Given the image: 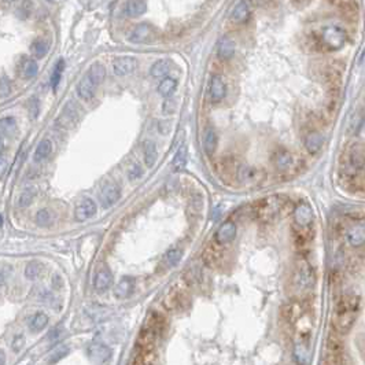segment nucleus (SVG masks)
<instances>
[{"instance_id": "1", "label": "nucleus", "mask_w": 365, "mask_h": 365, "mask_svg": "<svg viewBox=\"0 0 365 365\" xmlns=\"http://www.w3.org/2000/svg\"><path fill=\"white\" fill-rule=\"evenodd\" d=\"M360 309V298L356 294H344L335 305L334 312V330L339 335L350 332Z\"/></svg>"}, {"instance_id": "2", "label": "nucleus", "mask_w": 365, "mask_h": 365, "mask_svg": "<svg viewBox=\"0 0 365 365\" xmlns=\"http://www.w3.org/2000/svg\"><path fill=\"white\" fill-rule=\"evenodd\" d=\"M346 42V30L338 24L326 25L318 32V44L324 51H338Z\"/></svg>"}, {"instance_id": "3", "label": "nucleus", "mask_w": 365, "mask_h": 365, "mask_svg": "<svg viewBox=\"0 0 365 365\" xmlns=\"http://www.w3.org/2000/svg\"><path fill=\"white\" fill-rule=\"evenodd\" d=\"M320 365H344V344L339 334H331L326 340Z\"/></svg>"}, {"instance_id": "4", "label": "nucleus", "mask_w": 365, "mask_h": 365, "mask_svg": "<svg viewBox=\"0 0 365 365\" xmlns=\"http://www.w3.org/2000/svg\"><path fill=\"white\" fill-rule=\"evenodd\" d=\"M286 204V199L278 195L268 196L260 200L256 206V216L258 220L261 221H272L274 220L279 213L283 210Z\"/></svg>"}, {"instance_id": "5", "label": "nucleus", "mask_w": 365, "mask_h": 365, "mask_svg": "<svg viewBox=\"0 0 365 365\" xmlns=\"http://www.w3.org/2000/svg\"><path fill=\"white\" fill-rule=\"evenodd\" d=\"M314 282H316V274H314V270L312 268L310 264L306 261L298 262L296 272H294V278H292V284L296 290L301 292L309 291L313 288Z\"/></svg>"}, {"instance_id": "6", "label": "nucleus", "mask_w": 365, "mask_h": 365, "mask_svg": "<svg viewBox=\"0 0 365 365\" xmlns=\"http://www.w3.org/2000/svg\"><path fill=\"white\" fill-rule=\"evenodd\" d=\"M349 176H356L357 173L365 168V146L356 144L348 152V162H346Z\"/></svg>"}, {"instance_id": "7", "label": "nucleus", "mask_w": 365, "mask_h": 365, "mask_svg": "<svg viewBox=\"0 0 365 365\" xmlns=\"http://www.w3.org/2000/svg\"><path fill=\"white\" fill-rule=\"evenodd\" d=\"M274 168L279 170L280 173H292L296 172V168L300 165V161L298 158L291 154L290 151H278L274 156Z\"/></svg>"}, {"instance_id": "8", "label": "nucleus", "mask_w": 365, "mask_h": 365, "mask_svg": "<svg viewBox=\"0 0 365 365\" xmlns=\"http://www.w3.org/2000/svg\"><path fill=\"white\" fill-rule=\"evenodd\" d=\"M314 218L313 209L308 202H301L294 209V222L300 230H309Z\"/></svg>"}, {"instance_id": "9", "label": "nucleus", "mask_w": 365, "mask_h": 365, "mask_svg": "<svg viewBox=\"0 0 365 365\" xmlns=\"http://www.w3.org/2000/svg\"><path fill=\"white\" fill-rule=\"evenodd\" d=\"M98 204L96 202L91 198H84L80 204H77L74 212V218L78 222H84V221L90 220L96 214Z\"/></svg>"}, {"instance_id": "10", "label": "nucleus", "mask_w": 365, "mask_h": 365, "mask_svg": "<svg viewBox=\"0 0 365 365\" xmlns=\"http://www.w3.org/2000/svg\"><path fill=\"white\" fill-rule=\"evenodd\" d=\"M236 176L239 182L244 184H257L265 178V173H262L257 168H252L250 165H240L238 168Z\"/></svg>"}, {"instance_id": "11", "label": "nucleus", "mask_w": 365, "mask_h": 365, "mask_svg": "<svg viewBox=\"0 0 365 365\" xmlns=\"http://www.w3.org/2000/svg\"><path fill=\"white\" fill-rule=\"evenodd\" d=\"M154 34H156V30H154V28L151 26L150 24H140L130 32L128 38L129 42L136 44L148 43L150 40H152Z\"/></svg>"}, {"instance_id": "12", "label": "nucleus", "mask_w": 365, "mask_h": 365, "mask_svg": "<svg viewBox=\"0 0 365 365\" xmlns=\"http://www.w3.org/2000/svg\"><path fill=\"white\" fill-rule=\"evenodd\" d=\"M120 198H121V190L117 184L108 182V184L103 186L102 192H100V202H102L103 208L113 206L114 204L118 202Z\"/></svg>"}, {"instance_id": "13", "label": "nucleus", "mask_w": 365, "mask_h": 365, "mask_svg": "<svg viewBox=\"0 0 365 365\" xmlns=\"http://www.w3.org/2000/svg\"><path fill=\"white\" fill-rule=\"evenodd\" d=\"M346 240L350 246L361 247L365 244V224L364 222H354L346 231Z\"/></svg>"}, {"instance_id": "14", "label": "nucleus", "mask_w": 365, "mask_h": 365, "mask_svg": "<svg viewBox=\"0 0 365 365\" xmlns=\"http://www.w3.org/2000/svg\"><path fill=\"white\" fill-rule=\"evenodd\" d=\"M236 236V226L234 221H226L220 226V228L216 231L214 239L216 242L220 244H226V243L232 242Z\"/></svg>"}, {"instance_id": "15", "label": "nucleus", "mask_w": 365, "mask_h": 365, "mask_svg": "<svg viewBox=\"0 0 365 365\" xmlns=\"http://www.w3.org/2000/svg\"><path fill=\"white\" fill-rule=\"evenodd\" d=\"M134 69H136V60L132 56H118L113 62L114 74L118 77L130 74Z\"/></svg>"}, {"instance_id": "16", "label": "nucleus", "mask_w": 365, "mask_h": 365, "mask_svg": "<svg viewBox=\"0 0 365 365\" xmlns=\"http://www.w3.org/2000/svg\"><path fill=\"white\" fill-rule=\"evenodd\" d=\"M322 144H324V136L318 130H312L306 134L305 148L309 154L316 156L317 152L322 148Z\"/></svg>"}, {"instance_id": "17", "label": "nucleus", "mask_w": 365, "mask_h": 365, "mask_svg": "<svg viewBox=\"0 0 365 365\" xmlns=\"http://www.w3.org/2000/svg\"><path fill=\"white\" fill-rule=\"evenodd\" d=\"M95 91H96V84L92 81L90 76L86 74L80 80L78 86H77V95L82 100H90L95 95Z\"/></svg>"}, {"instance_id": "18", "label": "nucleus", "mask_w": 365, "mask_h": 365, "mask_svg": "<svg viewBox=\"0 0 365 365\" xmlns=\"http://www.w3.org/2000/svg\"><path fill=\"white\" fill-rule=\"evenodd\" d=\"M113 283V274L110 272V269L106 266H103L102 269H99L94 278V287L96 291H106Z\"/></svg>"}, {"instance_id": "19", "label": "nucleus", "mask_w": 365, "mask_h": 365, "mask_svg": "<svg viewBox=\"0 0 365 365\" xmlns=\"http://www.w3.org/2000/svg\"><path fill=\"white\" fill-rule=\"evenodd\" d=\"M226 95V86L220 76H213L210 81V99L213 102H220Z\"/></svg>"}, {"instance_id": "20", "label": "nucleus", "mask_w": 365, "mask_h": 365, "mask_svg": "<svg viewBox=\"0 0 365 365\" xmlns=\"http://www.w3.org/2000/svg\"><path fill=\"white\" fill-rule=\"evenodd\" d=\"M86 353H88V356L91 357L92 360L96 361V362H104V361H108L112 357L110 348L102 344H92L86 350Z\"/></svg>"}, {"instance_id": "21", "label": "nucleus", "mask_w": 365, "mask_h": 365, "mask_svg": "<svg viewBox=\"0 0 365 365\" xmlns=\"http://www.w3.org/2000/svg\"><path fill=\"white\" fill-rule=\"evenodd\" d=\"M134 280L132 278H129V276H125L122 279L120 280L118 284L116 286V288H114V296L120 298V300H122V298H128L130 294H132V291H134Z\"/></svg>"}, {"instance_id": "22", "label": "nucleus", "mask_w": 365, "mask_h": 365, "mask_svg": "<svg viewBox=\"0 0 365 365\" xmlns=\"http://www.w3.org/2000/svg\"><path fill=\"white\" fill-rule=\"evenodd\" d=\"M51 151H52V143H51V140L48 139H44L42 140L38 146L36 147V150H34V154H33V161L36 162V164H40V162H43L44 160H47L51 154Z\"/></svg>"}, {"instance_id": "23", "label": "nucleus", "mask_w": 365, "mask_h": 365, "mask_svg": "<svg viewBox=\"0 0 365 365\" xmlns=\"http://www.w3.org/2000/svg\"><path fill=\"white\" fill-rule=\"evenodd\" d=\"M78 118V113H77V108L74 106V103L70 100L64 108V113L60 114V122L64 125V126H69V125H73V124L77 121Z\"/></svg>"}, {"instance_id": "24", "label": "nucleus", "mask_w": 365, "mask_h": 365, "mask_svg": "<svg viewBox=\"0 0 365 365\" xmlns=\"http://www.w3.org/2000/svg\"><path fill=\"white\" fill-rule=\"evenodd\" d=\"M218 56L221 60H230L235 54V43L231 38H221L218 42V48H217Z\"/></svg>"}, {"instance_id": "25", "label": "nucleus", "mask_w": 365, "mask_h": 365, "mask_svg": "<svg viewBox=\"0 0 365 365\" xmlns=\"http://www.w3.org/2000/svg\"><path fill=\"white\" fill-rule=\"evenodd\" d=\"M202 144H204V150L206 154L212 156L217 148V134L213 128H208L204 130V139H202Z\"/></svg>"}, {"instance_id": "26", "label": "nucleus", "mask_w": 365, "mask_h": 365, "mask_svg": "<svg viewBox=\"0 0 365 365\" xmlns=\"http://www.w3.org/2000/svg\"><path fill=\"white\" fill-rule=\"evenodd\" d=\"M250 16V10H248V6H247L246 2H239L236 3V6L234 7L231 14V20L236 24H242V22H246Z\"/></svg>"}, {"instance_id": "27", "label": "nucleus", "mask_w": 365, "mask_h": 365, "mask_svg": "<svg viewBox=\"0 0 365 365\" xmlns=\"http://www.w3.org/2000/svg\"><path fill=\"white\" fill-rule=\"evenodd\" d=\"M186 165H187V147H186V144H182L178 147V150L176 151L174 158H173V172H182Z\"/></svg>"}, {"instance_id": "28", "label": "nucleus", "mask_w": 365, "mask_h": 365, "mask_svg": "<svg viewBox=\"0 0 365 365\" xmlns=\"http://www.w3.org/2000/svg\"><path fill=\"white\" fill-rule=\"evenodd\" d=\"M170 70V66H169V62L165 60H156V64L151 66L150 69V76L154 77V78H166L168 73Z\"/></svg>"}, {"instance_id": "29", "label": "nucleus", "mask_w": 365, "mask_h": 365, "mask_svg": "<svg viewBox=\"0 0 365 365\" xmlns=\"http://www.w3.org/2000/svg\"><path fill=\"white\" fill-rule=\"evenodd\" d=\"M47 324H48V316L46 313H42V312L36 313L29 320V328H30V331H33V332H38V331L44 330V328L47 327Z\"/></svg>"}, {"instance_id": "30", "label": "nucleus", "mask_w": 365, "mask_h": 365, "mask_svg": "<svg viewBox=\"0 0 365 365\" xmlns=\"http://www.w3.org/2000/svg\"><path fill=\"white\" fill-rule=\"evenodd\" d=\"M146 10H147V4H146V2H142V0H130L125 6V12L129 16H139L144 14Z\"/></svg>"}, {"instance_id": "31", "label": "nucleus", "mask_w": 365, "mask_h": 365, "mask_svg": "<svg viewBox=\"0 0 365 365\" xmlns=\"http://www.w3.org/2000/svg\"><path fill=\"white\" fill-rule=\"evenodd\" d=\"M86 74L90 76L92 78V81L99 86V84H102L103 80H104V77H106V69H104V66L102 64H99V62H95V64H91V68L88 70V73Z\"/></svg>"}, {"instance_id": "32", "label": "nucleus", "mask_w": 365, "mask_h": 365, "mask_svg": "<svg viewBox=\"0 0 365 365\" xmlns=\"http://www.w3.org/2000/svg\"><path fill=\"white\" fill-rule=\"evenodd\" d=\"M144 164L148 168L154 166L156 161V146L152 140H146L144 142Z\"/></svg>"}, {"instance_id": "33", "label": "nucleus", "mask_w": 365, "mask_h": 365, "mask_svg": "<svg viewBox=\"0 0 365 365\" xmlns=\"http://www.w3.org/2000/svg\"><path fill=\"white\" fill-rule=\"evenodd\" d=\"M43 264L38 262V261H30L25 268V278L29 280H38L43 274Z\"/></svg>"}, {"instance_id": "34", "label": "nucleus", "mask_w": 365, "mask_h": 365, "mask_svg": "<svg viewBox=\"0 0 365 365\" xmlns=\"http://www.w3.org/2000/svg\"><path fill=\"white\" fill-rule=\"evenodd\" d=\"M34 221H36V224L38 226H42V228H46V226H52V222H54V214L50 212L48 209H40L36 213L34 216Z\"/></svg>"}, {"instance_id": "35", "label": "nucleus", "mask_w": 365, "mask_h": 365, "mask_svg": "<svg viewBox=\"0 0 365 365\" xmlns=\"http://www.w3.org/2000/svg\"><path fill=\"white\" fill-rule=\"evenodd\" d=\"M176 86H178V81L172 78V77H166L160 82L158 86V94L162 95L164 98H168L172 95L174 90H176Z\"/></svg>"}, {"instance_id": "36", "label": "nucleus", "mask_w": 365, "mask_h": 365, "mask_svg": "<svg viewBox=\"0 0 365 365\" xmlns=\"http://www.w3.org/2000/svg\"><path fill=\"white\" fill-rule=\"evenodd\" d=\"M0 130L3 136H11L12 134H16V121L14 117H3L0 121Z\"/></svg>"}, {"instance_id": "37", "label": "nucleus", "mask_w": 365, "mask_h": 365, "mask_svg": "<svg viewBox=\"0 0 365 365\" xmlns=\"http://www.w3.org/2000/svg\"><path fill=\"white\" fill-rule=\"evenodd\" d=\"M294 356H296V360L298 364L306 365L308 360H309V349L304 342L296 344V350H294Z\"/></svg>"}, {"instance_id": "38", "label": "nucleus", "mask_w": 365, "mask_h": 365, "mask_svg": "<svg viewBox=\"0 0 365 365\" xmlns=\"http://www.w3.org/2000/svg\"><path fill=\"white\" fill-rule=\"evenodd\" d=\"M34 195H36V190H34V188L33 187L26 188V190L21 194L20 199H18V206H20L21 209H26V208H29V206L32 204L33 199H34Z\"/></svg>"}, {"instance_id": "39", "label": "nucleus", "mask_w": 365, "mask_h": 365, "mask_svg": "<svg viewBox=\"0 0 365 365\" xmlns=\"http://www.w3.org/2000/svg\"><path fill=\"white\" fill-rule=\"evenodd\" d=\"M48 50H50L48 42H46L44 38L36 40V42L32 44V52L36 58H43L44 55L48 52Z\"/></svg>"}, {"instance_id": "40", "label": "nucleus", "mask_w": 365, "mask_h": 365, "mask_svg": "<svg viewBox=\"0 0 365 365\" xmlns=\"http://www.w3.org/2000/svg\"><path fill=\"white\" fill-rule=\"evenodd\" d=\"M108 309H104L103 306H98V305H94V306H90L88 309H86V314L91 317L94 322H99V320H103L104 317L108 316Z\"/></svg>"}, {"instance_id": "41", "label": "nucleus", "mask_w": 365, "mask_h": 365, "mask_svg": "<svg viewBox=\"0 0 365 365\" xmlns=\"http://www.w3.org/2000/svg\"><path fill=\"white\" fill-rule=\"evenodd\" d=\"M22 73H24V77H25V78H33V77H36V74L38 73V62L33 60H28L24 64Z\"/></svg>"}, {"instance_id": "42", "label": "nucleus", "mask_w": 365, "mask_h": 365, "mask_svg": "<svg viewBox=\"0 0 365 365\" xmlns=\"http://www.w3.org/2000/svg\"><path fill=\"white\" fill-rule=\"evenodd\" d=\"M64 60H60L58 64H55L54 72H52V76H51V86H52L54 91L58 88V84H60V77H62V73H64Z\"/></svg>"}, {"instance_id": "43", "label": "nucleus", "mask_w": 365, "mask_h": 365, "mask_svg": "<svg viewBox=\"0 0 365 365\" xmlns=\"http://www.w3.org/2000/svg\"><path fill=\"white\" fill-rule=\"evenodd\" d=\"M182 258V252L180 248H170V250H168L166 252V256H165V260H166V262L170 265V266H176L180 264Z\"/></svg>"}, {"instance_id": "44", "label": "nucleus", "mask_w": 365, "mask_h": 365, "mask_svg": "<svg viewBox=\"0 0 365 365\" xmlns=\"http://www.w3.org/2000/svg\"><path fill=\"white\" fill-rule=\"evenodd\" d=\"M40 114V102L38 98H32L29 102V117L30 120H36Z\"/></svg>"}, {"instance_id": "45", "label": "nucleus", "mask_w": 365, "mask_h": 365, "mask_svg": "<svg viewBox=\"0 0 365 365\" xmlns=\"http://www.w3.org/2000/svg\"><path fill=\"white\" fill-rule=\"evenodd\" d=\"M364 121H365V116L362 113H357L353 116V118L350 121V128L353 130V134H356V132L362 126Z\"/></svg>"}, {"instance_id": "46", "label": "nucleus", "mask_w": 365, "mask_h": 365, "mask_svg": "<svg viewBox=\"0 0 365 365\" xmlns=\"http://www.w3.org/2000/svg\"><path fill=\"white\" fill-rule=\"evenodd\" d=\"M11 92V82L8 81V78L3 76L2 77V82H0V96L6 98L8 96V94Z\"/></svg>"}, {"instance_id": "47", "label": "nucleus", "mask_w": 365, "mask_h": 365, "mask_svg": "<svg viewBox=\"0 0 365 365\" xmlns=\"http://www.w3.org/2000/svg\"><path fill=\"white\" fill-rule=\"evenodd\" d=\"M68 353H69V348H60V349H58L56 352H54V353H52L51 358H50V362H51V364H54V362H58L60 358H64V356H68Z\"/></svg>"}, {"instance_id": "48", "label": "nucleus", "mask_w": 365, "mask_h": 365, "mask_svg": "<svg viewBox=\"0 0 365 365\" xmlns=\"http://www.w3.org/2000/svg\"><path fill=\"white\" fill-rule=\"evenodd\" d=\"M162 108H164V110H162L164 113L166 114L174 113V110H176V100L172 99V98H168V99H165L164 104H162Z\"/></svg>"}, {"instance_id": "49", "label": "nucleus", "mask_w": 365, "mask_h": 365, "mask_svg": "<svg viewBox=\"0 0 365 365\" xmlns=\"http://www.w3.org/2000/svg\"><path fill=\"white\" fill-rule=\"evenodd\" d=\"M356 344H357V349L360 352L362 360L365 361V335L357 336V339H356Z\"/></svg>"}, {"instance_id": "50", "label": "nucleus", "mask_w": 365, "mask_h": 365, "mask_svg": "<svg viewBox=\"0 0 365 365\" xmlns=\"http://www.w3.org/2000/svg\"><path fill=\"white\" fill-rule=\"evenodd\" d=\"M142 174H143V170H142V166H140L139 164H134V165H132V169H130V172H129V178H139Z\"/></svg>"}, {"instance_id": "51", "label": "nucleus", "mask_w": 365, "mask_h": 365, "mask_svg": "<svg viewBox=\"0 0 365 365\" xmlns=\"http://www.w3.org/2000/svg\"><path fill=\"white\" fill-rule=\"evenodd\" d=\"M22 346H24V336L22 335H18L14 338L12 340V349L16 350V352H20L22 349Z\"/></svg>"}, {"instance_id": "52", "label": "nucleus", "mask_w": 365, "mask_h": 365, "mask_svg": "<svg viewBox=\"0 0 365 365\" xmlns=\"http://www.w3.org/2000/svg\"><path fill=\"white\" fill-rule=\"evenodd\" d=\"M6 170H7V160H6V156H3L2 158V176H4Z\"/></svg>"}, {"instance_id": "53", "label": "nucleus", "mask_w": 365, "mask_h": 365, "mask_svg": "<svg viewBox=\"0 0 365 365\" xmlns=\"http://www.w3.org/2000/svg\"><path fill=\"white\" fill-rule=\"evenodd\" d=\"M4 364H6V356H4V353L2 352V365H4Z\"/></svg>"}]
</instances>
